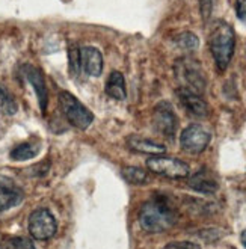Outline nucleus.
Instances as JSON below:
<instances>
[{
    "label": "nucleus",
    "instance_id": "6",
    "mask_svg": "<svg viewBox=\"0 0 246 249\" xmlns=\"http://www.w3.org/2000/svg\"><path fill=\"white\" fill-rule=\"evenodd\" d=\"M57 230L54 216L47 209H38L29 216V232L36 240L52 239Z\"/></svg>",
    "mask_w": 246,
    "mask_h": 249
},
{
    "label": "nucleus",
    "instance_id": "23",
    "mask_svg": "<svg viewBox=\"0 0 246 249\" xmlns=\"http://www.w3.org/2000/svg\"><path fill=\"white\" fill-rule=\"evenodd\" d=\"M163 249H201L199 245L193 243V242H172L168 243Z\"/></svg>",
    "mask_w": 246,
    "mask_h": 249
},
{
    "label": "nucleus",
    "instance_id": "10",
    "mask_svg": "<svg viewBox=\"0 0 246 249\" xmlns=\"http://www.w3.org/2000/svg\"><path fill=\"white\" fill-rule=\"evenodd\" d=\"M177 97L181 106L186 109V112H189L191 115L196 116V118H206V116H209V105L206 103V100L202 98L201 94H196L191 89H186V88L180 86L177 89Z\"/></svg>",
    "mask_w": 246,
    "mask_h": 249
},
{
    "label": "nucleus",
    "instance_id": "3",
    "mask_svg": "<svg viewBox=\"0 0 246 249\" xmlns=\"http://www.w3.org/2000/svg\"><path fill=\"white\" fill-rule=\"evenodd\" d=\"M174 72L176 77L180 82L181 88L191 89L196 94H201L206 91L207 86V77L202 70L201 64L191 56H183L174 64Z\"/></svg>",
    "mask_w": 246,
    "mask_h": 249
},
{
    "label": "nucleus",
    "instance_id": "14",
    "mask_svg": "<svg viewBox=\"0 0 246 249\" xmlns=\"http://www.w3.org/2000/svg\"><path fill=\"white\" fill-rule=\"evenodd\" d=\"M24 195L16 184H0V212H6L21 204Z\"/></svg>",
    "mask_w": 246,
    "mask_h": 249
},
{
    "label": "nucleus",
    "instance_id": "9",
    "mask_svg": "<svg viewBox=\"0 0 246 249\" xmlns=\"http://www.w3.org/2000/svg\"><path fill=\"white\" fill-rule=\"evenodd\" d=\"M20 71H21L23 77L34 86L41 112H46L47 105H49V91H47L44 72H42L39 68H36L35 65H31V64H24Z\"/></svg>",
    "mask_w": 246,
    "mask_h": 249
},
{
    "label": "nucleus",
    "instance_id": "24",
    "mask_svg": "<svg viewBox=\"0 0 246 249\" xmlns=\"http://www.w3.org/2000/svg\"><path fill=\"white\" fill-rule=\"evenodd\" d=\"M236 14L240 21L246 23V0H236Z\"/></svg>",
    "mask_w": 246,
    "mask_h": 249
},
{
    "label": "nucleus",
    "instance_id": "20",
    "mask_svg": "<svg viewBox=\"0 0 246 249\" xmlns=\"http://www.w3.org/2000/svg\"><path fill=\"white\" fill-rule=\"evenodd\" d=\"M3 249H36L34 242L27 237H11L6 240Z\"/></svg>",
    "mask_w": 246,
    "mask_h": 249
},
{
    "label": "nucleus",
    "instance_id": "11",
    "mask_svg": "<svg viewBox=\"0 0 246 249\" xmlns=\"http://www.w3.org/2000/svg\"><path fill=\"white\" fill-rule=\"evenodd\" d=\"M80 68L91 77H98L103 71V54L95 47L80 49Z\"/></svg>",
    "mask_w": 246,
    "mask_h": 249
},
{
    "label": "nucleus",
    "instance_id": "4",
    "mask_svg": "<svg viewBox=\"0 0 246 249\" xmlns=\"http://www.w3.org/2000/svg\"><path fill=\"white\" fill-rule=\"evenodd\" d=\"M59 106L67 121L79 130H86L94 121L92 112L85 105H82L73 94L67 91L59 94Z\"/></svg>",
    "mask_w": 246,
    "mask_h": 249
},
{
    "label": "nucleus",
    "instance_id": "19",
    "mask_svg": "<svg viewBox=\"0 0 246 249\" xmlns=\"http://www.w3.org/2000/svg\"><path fill=\"white\" fill-rule=\"evenodd\" d=\"M176 44L180 47V49H183V50H195L196 47H198V38H196V35H193V34H191V32H183V34H180V35H177V38H176Z\"/></svg>",
    "mask_w": 246,
    "mask_h": 249
},
{
    "label": "nucleus",
    "instance_id": "5",
    "mask_svg": "<svg viewBox=\"0 0 246 249\" xmlns=\"http://www.w3.org/2000/svg\"><path fill=\"white\" fill-rule=\"evenodd\" d=\"M147 168L166 178L178 180V178H187L191 174L189 165H186L183 160L166 157V156H153L147 160Z\"/></svg>",
    "mask_w": 246,
    "mask_h": 249
},
{
    "label": "nucleus",
    "instance_id": "7",
    "mask_svg": "<svg viewBox=\"0 0 246 249\" xmlns=\"http://www.w3.org/2000/svg\"><path fill=\"white\" fill-rule=\"evenodd\" d=\"M210 141L211 135L199 124L187 125L180 136L181 148L189 154H201L209 146Z\"/></svg>",
    "mask_w": 246,
    "mask_h": 249
},
{
    "label": "nucleus",
    "instance_id": "25",
    "mask_svg": "<svg viewBox=\"0 0 246 249\" xmlns=\"http://www.w3.org/2000/svg\"><path fill=\"white\" fill-rule=\"evenodd\" d=\"M240 240H242V243H243V246L246 248V230L242 232V236H240Z\"/></svg>",
    "mask_w": 246,
    "mask_h": 249
},
{
    "label": "nucleus",
    "instance_id": "16",
    "mask_svg": "<svg viewBox=\"0 0 246 249\" xmlns=\"http://www.w3.org/2000/svg\"><path fill=\"white\" fill-rule=\"evenodd\" d=\"M39 153V145L35 142H23L11 151L12 160H31Z\"/></svg>",
    "mask_w": 246,
    "mask_h": 249
},
{
    "label": "nucleus",
    "instance_id": "18",
    "mask_svg": "<svg viewBox=\"0 0 246 249\" xmlns=\"http://www.w3.org/2000/svg\"><path fill=\"white\" fill-rule=\"evenodd\" d=\"M121 174H123L124 180L130 184H143L148 177L145 171L141 168H136V166H125L121 169Z\"/></svg>",
    "mask_w": 246,
    "mask_h": 249
},
{
    "label": "nucleus",
    "instance_id": "13",
    "mask_svg": "<svg viewBox=\"0 0 246 249\" xmlns=\"http://www.w3.org/2000/svg\"><path fill=\"white\" fill-rule=\"evenodd\" d=\"M128 148L141 153V154H151V156H162L166 153V146L162 143H157L154 141H150L147 138H141V136H130L127 139Z\"/></svg>",
    "mask_w": 246,
    "mask_h": 249
},
{
    "label": "nucleus",
    "instance_id": "1",
    "mask_svg": "<svg viewBox=\"0 0 246 249\" xmlns=\"http://www.w3.org/2000/svg\"><path fill=\"white\" fill-rule=\"evenodd\" d=\"M177 222V213L163 196H156L141 207L139 224L147 232H163Z\"/></svg>",
    "mask_w": 246,
    "mask_h": 249
},
{
    "label": "nucleus",
    "instance_id": "8",
    "mask_svg": "<svg viewBox=\"0 0 246 249\" xmlns=\"http://www.w3.org/2000/svg\"><path fill=\"white\" fill-rule=\"evenodd\" d=\"M178 120L169 101H160L153 112V125L160 135L168 139H174L177 131Z\"/></svg>",
    "mask_w": 246,
    "mask_h": 249
},
{
    "label": "nucleus",
    "instance_id": "17",
    "mask_svg": "<svg viewBox=\"0 0 246 249\" xmlns=\"http://www.w3.org/2000/svg\"><path fill=\"white\" fill-rule=\"evenodd\" d=\"M17 110H18V106H17L16 98H14V95L0 83V113L6 116H12L17 113Z\"/></svg>",
    "mask_w": 246,
    "mask_h": 249
},
{
    "label": "nucleus",
    "instance_id": "12",
    "mask_svg": "<svg viewBox=\"0 0 246 249\" xmlns=\"http://www.w3.org/2000/svg\"><path fill=\"white\" fill-rule=\"evenodd\" d=\"M189 186L193 190H196V192L206 194V195H213L218 192V189H219V183L213 175V172L206 168L199 169L196 174L192 175L189 180Z\"/></svg>",
    "mask_w": 246,
    "mask_h": 249
},
{
    "label": "nucleus",
    "instance_id": "15",
    "mask_svg": "<svg viewBox=\"0 0 246 249\" xmlns=\"http://www.w3.org/2000/svg\"><path fill=\"white\" fill-rule=\"evenodd\" d=\"M106 94L113 98V100H125L127 97V91H125V80L124 76L120 71H112L110 76L106 82V88H105Z\"/></svg>",
    "mask_w": 246,
    "mask_h": 249
},
{
    "label": "nucleus",
    "instance_id": "2",
    "mask_svg": "<svg viewBox=\"0 0 246 249\" xmlns=\"http://www.w3.org/2000/svg\"><path fill=\"white\" fill-rule=\"evenodd\" d=\"M234 46H236V35L231 24L225 21L214 23L209 36V47L214 59L216 68L221 72L228 68L231 59H233Z\"/></svg>",
    "mask_w": 246,
    "mask_h": 249
},
{
    "label": "nucleus",
    "instance_id": "22",
    "mask_svg": "<svg viewBox=\"0 0 246 249\" xmlns=\"http://www.w3.org/2000/svg\"><path fill=\"white\" fill-rule=\"evenodd\" d=\"M222 231L221 230H216V228H209V230H202L198 232V236L202 239V240H206V242H214V240H218L222 237Z\"/></svg>",
    "mask_w": 246,
    "mask_h": 249
},
{
    "label": "nucleus",
    "instance_id": "21",
    "mask_svg": "<svg viewBox=\"0 0 246 249\" xmlns=\"http://www.w3.org/2000/svg\"><path fill=\"white\" fill-rule=\"evenodd\" d=\"M68 59H70V70L76 76L80 71V49H77L74 44L68 50Z\"/></svg>",
    "mask_w": 246,
    "mask_h": 249
}]
</instances>
